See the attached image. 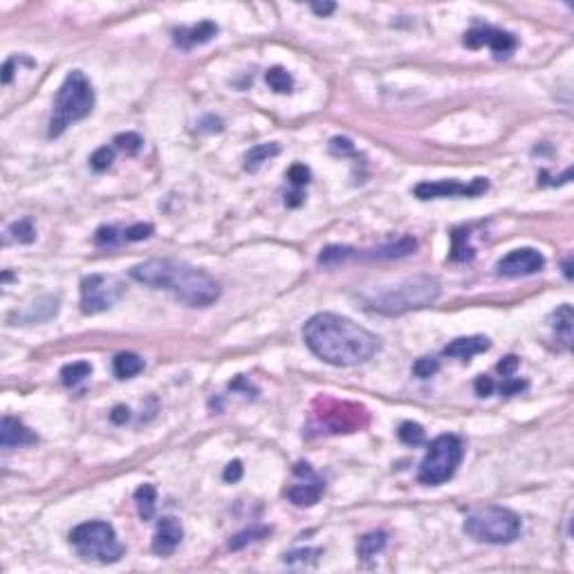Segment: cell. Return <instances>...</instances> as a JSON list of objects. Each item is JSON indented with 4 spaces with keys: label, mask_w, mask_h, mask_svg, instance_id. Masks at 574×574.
Returning <instances> with one entry per match:
<instances>
[{
    "label": "cell",
    "mask_w": 574,
    "mask_h": 574,
    "mask_svg": "<svg viewBox=\"0 0 574 574\" xmlns=\"http://www.w3.org/2000/svg\"><path fill=\"white\" fill-rule=\"evenodd\" d=\"M218 34V25L211 23V21H202L193 27H180L173 32V41L175 45L184 47V50H191V47L196 45H204L209 43L213 36Z\"/></svg>",
    "instance_id": "cell-15"
},
{
    "label": "cell",
    "mask_w": 574,
    "mask_h": 574,
    "mask_svg": "<svg viewBox=\"0 0 574 574\" xmlns=\"http://www.w3.org/2000/svg\"><path fill=\"white\" fill-rule=\"evenodd\" d=\"M303 339L319 359L339 368L368 362L382 346L371 330L332 312H321L310 319L303 328Z\"/></svg>",
    "instance_id": "cell-1"
},
{
    "label": "cell",
    "mask_w": 574,
    "mask_h": 574,
    "mask_svg": "<svg viewBox=\"0 0 574 574\" xmlns=\"http://www.w3.org/2000/svg\"><path fill=\"white\" fill-rule=\"evenodd\" d=\"M335 9H337L335 3H323V5H321V3H314V5H312V12L319 14V16H330V14L335 12Z\"/></svg>",
    "instance_id": "cell-41"
},
{
    "label": "cell",
    "mask_w": 574,
    "mask_h": 574,
    "mask_svg": "<svg viewBox=\"0 0 574 574\" xmlns=\"http://www.w3.org/2000/svg\"><path fill=\"white\" fill-rule=\"evenodd\" d=\"M473 388H475V395H478V397H489V395L496 391V384H493V379H491V377H487V375H480L478 379H475Z\"/></svg>",
    "instance_id": "cell-37"
},
{
    "label": "cell",
    "mask_w": 574,
    "mask_h": 574,
    "mask_svg": "<svg viewBox=\"0 0 574 574\" xmlns=\"http://www.w3.org/2000/svg\"><path fill=\"white\" fill-rule=\"evenodd\" d=\"M437 296H440V283H437L435 278L411 276L393 287L379 289L364 296V303L371 312L395 316V314H404V312H411V310L431 305Z\"/></svg>",
    "instance_id": "cell-3"
},
{
    "label": "cell",
    "mask_w": 574,
    "mask_h": 574,
    "mask_svg": "<svg viewBox=\"0 0 574 574\" xmlns=\"http://www.w3.org/2000/svg\"><path fill=\"white\" fill-rule=\"evenodd\" d=\"M397 435H400V440L408 446H420L426 440V433L417 422H404L400 426V431H397Z\"/></svg>",
    "instance_id": "cell-27"
},
{
    "label": "cell",
    "mask_w": 574,
    "mask_h": 574,
    "mask_svg": "<svg viewBox=\"0 0 574 574\" xmlns=\"http://www.w3.org/2000/svg\"><path fill=\"white\" fill-rule=\"evenodd\" d=\"M516 368H518V357L516 355H509V357H505L503 362L498 364V373L503 377H512L514 373H516Z\"/></svg>",
    "instance_id": "cell-39"
},
{
    "label": "cell",
    "mask_w": 574,
    "mask_h": 574,
    "mask_svg": "<svg viewBox=\"0 0 574 574\" xmlns=\"http://www.w3.org/2000/svg\"><path fill=\"white\" fill-rule=\"evenodd\" d=\"M130 278L151 289H164L189 307H209L220 298V285L200 267L171 258H153L135 265Z\"/></svg>",
    "instance_id": "cell-2"
},
{
    "label": "cell",
    "mask_w": 574,
    "mask_h": 574,
    "mask_svg": "<svg viewBox=\"0 0 574 574\" xmlns=\"http://www.w3.org/2000/svg\"><path fill=\"white\" fill-rule=\"evenodd\" d=\"M330 153L346 158V155H355V146L348 137H335L332 142H330Z\"/></svg>",
    "instance_id": "cell-36"
},
{
    "label": "cell",
    "mask_w": 574,
    "mask_h": 574,
    "mask_svg": "<svg viewBox=\"0 0 574 574\" xmlns=\"http://www.w3.org/2000/svg\"><path fill=\"white\" fill-rule=\"evenodd\" d=\"M265 81H267V85L271 87V90L278 92V94L292 92V87H294V79H292V74L280 65L269 67V70L265 72Z\"/></svg>",
    "instance_id": "cell-22"
},
{
    "label": "cell",
    "mask_w": 574,
    "mask_h": 574,
    "mask_svg": "<svg viewBox=\"0 0 574 574\" xmlns=\"http://www.w3.org/2000/svg\"><path fill=\"white\" fill-rule=\"evenodd\" d=\"M115 144H117V149H121L126 153L135 155V153H140L144 140L140 137L137 133H121V135H117V137H115Z\"/></svg>",
    "instance_id": "cell-31"
},
{
    "label": "cell",
    "mask_w": 574,
    "mask_h": 574,
    "mask_svg": "<svg viewBox=\"0 0 574 574\" xmlns=\"http://www.w3.org/2000/svg\"><path fill=\"white\" fill-rule=\"evenodd\" d=\"M546 267V256L539 249L532 247H521L509 251L507 256L498 260V274L505 278H521V276H532Z\"/></svg>",
    "instance_id": "cell-11"
},
{
    "label": "cell",
    "mask_w": 574,
    "mask_h": 574,
    "mask_svg": "<svg viewBox=\"0 0 574 574\" xmlns=\"http://www.w3.org/2000/svg\"><path fill=\"white\" fill-rule=\"evenodd\" d=\"M321 557V550H312V548H305V550H294V552H289L283 557V563L285 566H292V568H296V566H316V561Z\"/></svg>",
    "instance_id": "cell-25"
},
{
    "label": "cell",
    "mask_w": 574,
    "mask_h": 574,
    "mask_svg": "<svg viewBox=\"0 0 574 574\" xmlns=\"http://www.w3.org/2000/svg\"><path fill=\"white\" fill-rule=\"evenodd\" d=\"M278 153H280V146L274 144V142H271V144H258V146H254L251 151H247V155H245V169L254 173V171H258L267 160L276 158Z\"/></svg>",
    "instance_id": "cell-19"
},
{
    "label": "cell",
    "mask_w": 574,
    "mask_h": 574,
    "mask_svg": "<svg viewBox=\"0 0 574 574\" xmlns=\"http://www.w3.org/2000/svg\"><path fill=\"white\" fill-rule=\"evenodd\" d=\"M489 189L487 178H475L469 184H462L458 180H440V182H422L415 187V198L420 200H435V198H478Z\"/></svg>",
    "instance_id": "cell-9"
},
{
    "label": "cell",
    "mask_w": 574,
    "mask_h": 574,
    "mask_svg": "<svg viewBox=\"0 0 574 574\" xmlns=\"http://www.w3.org/2000/svg\"><path fill=\"white\" fill-rule=\"evenodd\" d=\"M294 475H301V478H305V480L294 484V487H289L287 498L294 505H298V507H312V505H316L321 500V496H323V489H326L323 480L312 471V466L307 462H298L294 466Z\"/></svg>",
    "instance_id": "cell-12"
},
{
    "label": "cell",
    "mask_w": 574,
    "mask_h": 574,
    "mask_svg": "<svg viewBox=\"0 0 574 574\" xmlns=\"http://www.w3.org/2000/svg\"><path fill=\"white\" fill-rule=\"evenodd\" d=\"M182 539H184V530L180 521L175 516H162L153 539V552L158 554V557H171V554L178 550Z\"/></svg>",
    "instance_id": "cell-13"
},
{
    "label": "cell",
    "mask_w": 574,
    "mask_h": 574,
    "mask_svg": "<svg viewBox=\"0 0 574 574\" xmlns=\"http://www.w3.org/2000/svg\"><path fill=\"white\" fill-rule=\"evenodd\" d=\"M572 323H574V312L572 305H561L552 312V328L557 330V337L563 341V348H570L572 344Z\"/></svg>",
    "instance_id": "cell-17"
},
{
    "label": "cell",
    "mask_w": 574,
    "mask_h": 574,
    "mask_svg": "<svg viewBox=\"0 0 574 574\" xmlns=\"http://www.w3.org/2000/svg\"><path fill=\"white\" fill-rule=\"evenodd\" d=\"M285 204H287V207H292V209L301 207V204H303V193H301V189H296L294 193H289V196L285 198Z\"/></svg>",
    "instance_id": "cell-43"
},
{
    "label": "cell",
    "mask_w": 574,
    "mask_h": 574,
    "mask_svg": "<svg viewBox=\"0 0 574 574\" xmlns=\"http://www.w3.org/2000/svg\"><path fill=\"white\" fill-rule=\"evenodd\" d=\"M119 242V231L115 227H99L94 233V245L99 247H112Z\"/></svg>",
    "instance_id": "cell-34"
},
{
    "label": "cell",
    "mask_w": 574,
    "mask_h": 574,
    "mask_svg": "<svg viewBox=\"0 0 574 574\" xmlns=\"http://www.w3.org/2000/svg\"><path fill=\"white\" fill-rule=\"evenodd\" d=\"M267 534H269V530H267V527L240 532L238 537H233V539L229 541V548H231V550H242V548L247 546V543H251V541H258V539H262V537H267Z\"/></svg>",
    "instance_id": "cell-30"
},
{
    "label": "cell",
    "mask_w": 574,
    "mask_h": 574,
    "mask_svg": "<svg viewBox=\"0 0 574 574\" xmlns=\"http://www.w3.org/2000/svg\"><path fill=\"white\" fill-rule=\"evenodd\" d=\"M386 548V534L384 532H371V534H364L362 539L357 543V557L366 561V559H373L377 552H382Z\"/></svg>",
    "instance_id": "cell-21"
},
{
    "label": "cell",
    "mask_w": 574,
    "mask_h": 574,
    "mask_svg": "<svg viewBox=\"0 0 574 574\" xmlns=\"http://www.w3.org/2000/svg\"><path fill=\"white\" fill-rule=\"evenodd\" d=\"M491 348V341L487 337H460V339H453V341L444 348V355L449 357H458V359H466L469 362L471 357L484 353V350Z\"/></svg>",
    "instance_id": "cell-16"
},
{
    "label": "cell",
    "mask_w": 574,
    "mask_h": 574,
    "mask_svg": "<svg viewBox=\"0 0 574 574\" xmlns=\"http://www.w3.org/2000/svg\"><path fill=\"white\" fill-rule=\"evenodd\" d=\"M112 162H115V149H110V146H101V149H96L92 153L90 167L96 173H103V171H108L112 167Z\"/></svg>",
    "instance_id": "cell-28"
},
{
    "label": "cell",
    "mask_w": 574,
    "mask_h": 574,
    "mask_svg": "<svg viewBox=\"0 0 574 574\" xmlns=\"http://www.w3.org/2000/svg\"><path fill=\"white\" fill-rule=\"evenodd\" d=\"M222 478L225 482H238L242 478V462L240 460H233L225 466V473H222Z\"/></svg>",
    "instance_id": "cell-38"
},
{
    "label": "cell",
    "mask_w": 574,
    "mask_h": 574,
    "mask_svg": "<svg viewBox=\"0 0 574 574\" xmlns=\"http://www.w3.org/2000/svg\"><path fill=\"white\" fill-rule=\"evenodd\" d=\"M153 231H155V227L149 225V222H137V225H133V227H128L124 231V238L128 242H140V240L151 238Z\"/></svg>",
    "instance_id": "cell-33"
},
{
    "label": "cell",
    "mask_w": 574,
    "mask_h": 574,
    "mask_svg": "<svg viewBox=\"0 0 574 574\" xmlns=\"http://www.w3.org/2000/svg\"><path fill=\"white\" fill-rule=\"evenodd\" d=\"M14 63H16V58H9V61L3 65V83H12L14 79Z\"/></svg>",
    "instance_id": "cell-42"
},
{
    "label": "cell",
    "mask_w": 574,
    "mask_h": 574,
    "mask_svg": "<svg viewBox=\"0 0 574 574\" xmlns=\"http://www.w3.org/2000/svg\"><path fill=\"white\" fill-rule=\"evenodd\" d=\"M7 233H9V236H12L14 240L25 242V245H29V242L36 240V229H34V225H32V220H27V218L12 222V225H9V229H7Z\"/></svg>",
    "instance_id": "cell-26"
},
{
    "label": "cell",
    "mask_w": 574,
    "mask_h": 574,
    "mask_svg": "<svg viewBox=\"0 0 574 574\" xmlns=\"http://www.w3.org/2000/svg\"><path fill=\"white\" fill-rule=\"evenodd\" d=\"M124 294V285L119 278L90 274L81 280V312L99 314L110 310Z\"/></svg>",
    "instance_id": "cell-8"
},
{
    "label": "cell",
    "mask_w": 574,
    "mask_h": 574,
    "mask_svg": "<svg viewBox=\"0 0 574 574\" xmlns=\"http://www.w3.org/2000/svg\"><path fill=\"white\" fill-rule=\"evenodd\" d=\"M527 386H530V384L525 382V379L505 377V379H503V384H500V386H496V388H498V393H500V395H505V397H512V395H518V393H523Z\"/></svg>",
    "instance_id": "cell-35"
},
{
    "label": "cell",
    "mask_w": 574,
    "mask_h": 574,
    "mask_svg": "<svg viewBox=\"0 0 574 574\" xmlns=\"http://www.w3.org/2000/svg\"><path fill=\"white\" fill-rule=\"evenodd\" d=\"M437 371H440V362H437V359H433V357H422V359H417V362L413 364V375L420 377V379H429Z\"/></svg>",
    "instance_id": "cell-29"
},
{
    "label": "cell",
    "mask_w": 574,
    "mask_h": 574,
    "mask_svg": "<svg viewBox=\"0 0 574 574\" xmlns=\"http://www.w3.org/2000/svg\"><path fill=\"white\" fill-rule=\"evenodd\" d=\"M94 108V90L87 76L81 70H72L65 76L63 85L58 87L56 99H54V110L50 119V137H58L63 135L67 126L85 119Z\"/></svg>",
    "instance_id": "cell-4"
},
{
    "label": "cell",
    "mask_w": 574,
    "mask_h": 574,
    "mask_svg": "<svg viewBox=\"0 0 574 574\" xmlns=\"http://www.w3.org/2000/svg\"><path fill=\"white\" fill-rule=\"evenodd\" d=\"M464 45L471 47V50H480V47L487 45L489 50L496 54V58H507L518 47V41H516V36L514 34L503 32V29L473 27L464 34Z\"/></svg>",
    "instance_id": "cell-10"
},
{
    "label": "cell",
    "mask_w": 574,
    "mask_h": 574,
    "mask_svg": "<svg viewBox=\"0 0 574 574\" xmlns=\"http://www.w3.org/2000/svg\"><path fill=\"white\" fill-rule=\"evenodd\" d=\"M466 229H453L451 231V240H453V245H451V254L449 258L453 262H464V260H471L473 258V249L466 245Z\"/></svg>",
    "instance_id": "cell-23"
},
{
    "label": "cell",
    "mask_w": 574,
    "mask_h": 574,
    "mask_svg": "<svg viewBox=\"0 0 574 574\" xmlns=\"http://www.w3.org/2000/svg\"><path fill=\"white\" fill-rule=\"evenodd\" d=\"M110 420L115 424H126L130 420V411H128V406H115L112 408V413H110Z\"/></svg>",
    "instance_id": "cell-40"
},
{
    "label": "cell",
    "mask_w": 574,
    "mask_h": 574,
    "mask_svg": "<svg viewBox=\"0 0 574 574\" xmlns=\"http://www.w3.org/2000/svg\"><path fill=\"white\" fill-rule=\"evenodd\" d=\"M90 375H92V366L87 362H74V364H67L61 368V382L65 386H76Z\"/></svg>",
    "instance_id": "cell-24"
},
{
    "label": "cell",
    "mask_w": 574,
    "mask_h": 574,
    "mask_svg": "<svg viewBox=\"0 0 574 574\" xmlns=\"http://www.w3.org/2000/svg\"><path fill=\"white\" fill-rule=\"evenodd\" d=\"M155 500H158V489L153 484H140L135 489V503H137V512L142 521H151L155 516Z\"/></svg>",
    "instance_id": "cell-20"
},
{
    "label": "cell",
    "mask_w": 574,
    "mask_h": 574,
    "mask_svg": "<svg viewBox=\"0 0 574 574\" xmlns=\"http://www.w3.org/2000/svg\"><path fill=\"white\" fill-rule=\"evenodd\" d=\"M112 371H115L117 379H130L144 371V359L135 353H121L115 357Z\"/></svg>",
    "instance_id": "cell-18"
},
{
    "label": "cell",
    "mask_w": 574,
    "mask_h": 574,
    "mask_svg": "<svg viewBox=\"0 0 574 574\" xmlns=\"http://www.w3.org/2000/svg\"><path fill=\"white\" fill-rule=\"evenodd\" d=\"M79 552V557L85 561L96 563H117L124 557V546L117 541L112 525L103 521L81 523L70 532L67 539Z\"/></svg>",
    "instance_id": "cell-6"
},
{
    "label": "cell",
    "mask_w": 574,
    "mask_h": 574,
    "mask_svg": "<svg viewBox=\"0 0 574 574\" xmlns=\"http://www.w3.org/2000/svg\"><path fill=\"white\" fill-rule=\"evenodd\" d=\"M563 274H566L568 280L572 278V260H570V258H568L566 262H563Z\"/></svg>",
    "instance_id": "cell-44"
},
{
    "label": "cell",
    "mask_w": 574,
    "mask_h": 574,
    "mask_svg": "<svg viewBox=\"0 0 574 574\" xmlns=\"http://www.w3.org/2000/svg\"><path fill=\"white\" fill-rule=\"evenodd\" d=\"M310 178H312V173H310L305 164H292L287 171V180L292 182L294 189H301V187H305V184H310Z\"/></svg>",
    "instance_id": "cell-32"
},
{
    "label": "cell",
    "mask_w": 574,
    "mask_h": 574,
    "mask_svg": "<svg viewBox=\"0 0 574 574\" xmlns=\"http://www.w3.org/2000/svg\"><path fill=\"white\" fill-rule=\"evenodd\" d=\"M462 442L458 435H440L429 444L426 455L417 471V480L422 484H442L446 480H451L458 466L462 462Z\"/></svg>",
    "instance_id": "cell-7"
},
{
    "label": "cell",
    "mask_w": 574,
    "mask_h": 574,
    "mask_svg": "<svg viewBox=\"0 0 574 574\" xmlns=\"http://www.w3.org/2000/svg\"><path fill=\"white\" fill-rule=\"evenodd\" d=\"M38 437L32 429L16 420L12 415L3 417V424H0V446L3 449H12V446H27V444H36Z\"/></svg>",
    "instance_id": "cell-14"
},
{
    "label": "cell",
    "mask_w": 574,
    "mask_h": 574,
    "mask_svg": "<svg viewBox=\"0 0 574 574\" xmlns=\"http://www.w3.org/2000/svg\"><path fill=\"white\" fill-rule=\"evenodd\" d=\"M464 534L475 543H489V546H509L521 537V518L507 507H484L466 516L462 525Z\"/></svg>",
    "instance_id": "cell-5"
}]
</instances>
